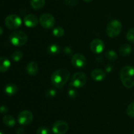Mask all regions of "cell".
Masks as SVG:
<instances>
[{
  "instance_id": "6da1fadb",
  "label": "cell",
  "mask_w": 134,
  "mask_h": 134,
  "mask_svg": "<svg viewBox=\"0 0 134 134\" xmlns=\"http://www.w3.org/2000/svg\"><path fill=\"white\" fill-rule=\"evenodd\" d=\"M70 78V72L67 69H60L55 71L51 76V83L56 88H61L65 85Z\"/></svg>"
},
{
  "instance_id": "9a60e30c",
  "label": "cell",
  "mask_w": 134,
  "mask_h": 134,
  "mask_svg": "<svg viewBox=\"0 0 134 134\" xmlns=\"http://www.w3.org/2000/svg\"><path fill=\"white\" fill-rule=\"evenodd\" d=\"M10 66V60L5 56H0V72H7Z\"/></svg>"
},
{
  "instance_id": "277c9868",
  "label": "cell",
  "mask_w": 134,
  "mask_h": 134,
  "mask_svg": "<svg viewBox=\"0 0 134 134\" xmlns=\"http://www.w3.org/2000/svg\"><path fill=\"white\" fill-rule=\"evenodd\" d=\"M122 25L119 20H112L107 24L106 28V32L110 38H115L121 32Z\"/></svg>"
},
{
  "instance_id": "f1b7e54d",
  "label": "cell",
  "mask_w": 134,
  "mask_h": 134,
  "mask_svg": "<svg viewBox=\"0 0 134 134\" xmlns=\"http://www.w3.org/2000/svg\"><path fill=\"white\" fill-rule=\"evenodd\" d=\"M68 95L69 96L70 98L74 99L77 96V92H76V91L75 89H70L68 91Z\"/></svg>"
},
{
  "instance_id": "f546056e",
  "label": "cell",
  "mask_w": 134,
  "mask_h": 134,
  "mask_svg": "<svg viewBox=\"0 0 134 134\" xmlns=\"http://www.w3.org/2000/svg\"><path fill=\"white\" fill-rule=\"evenodd\" d=\"M9 109L8 107H7L6 106H0V112L2 113V114H6L8 112Z\"/></svg>"
},
{
  "instance_id": "d6986e66",
  "label": "cell",
  "mask_w": 134,
  "mask_h": 134,
  "mask_svg": "<svg viewBox=\"0 0 134 134\" xmlns=\"http://www.w3.org/2000/svg\"><path fill=\"white\" fill-rule=\"evenodd\" d=\"M119 51H120V54L123 56H126L129 55L132 52V47L130 45L127 44H123L121 47L119 49Z\"/></svg>"
},
{
  "instance_id": "7402d4cb",
  "label": "cell",
  "mask_w": 134,
  "mask_h": 134,
  "mask_svg": "<svg viewBox=\"0 0 134 134\" xmlns=\"http://www.w3.org/2000/svg\"><path fill=\"white\" fill-rule=\"evenodd\" d=\"M52 34L54 35L55 37H57V38H60V37H62L64 35V30L63 28L60 27H56L52 31Z\"/></svg>"
},
{
  "instance_id": "44dd1931",
  "label": "cell",
  "mask_w": 134,
  "mask_h": 134,
  "mask_svg": "<svg viewBox=\"0 0 134 134\" xmlns=\"http://www.w3.org/2000/svg\"><path fill=\"white\" fill-rule=\"evenodd\" d=\"M105 56L107 60H110V61H114V60L117 59L118 55L113 50H109L107 52H105Z\"/></svg>"
},
{
  "instance_id": "836d02e7",
  "label": "cell",
  "mask_w": 134,
  "mask_h": 134,
  "mask_svg": "<svg viewBox=\"0 0 134 134\" xmlns=\"http://www.w3.org/2000/svg\"><path fill=\"white\" fill-rule=\"evenodd\" d=\"M0 134H4V133H3L1 132V131H0Z\"/></svg>"
},
{
  "instance_id": "cb8c5ba5",
  "label": "cell",
  "mask_w": 134,
  "mask_h": 134,
  "mask_svg": "<svg viewBox=\"0 0 134 134\" xmlns=\"http://www.w3.org/2000/svg\"><path fill=\"white\" fill-rule=\"evenodd\" d=\"M126 113L130 117L134 118V102L128 105L126 109Z\"/></svg>"
},
{
  "instance_id": "484cf974",
  "label": "cell",
  "mask_w": 134,
  "mask_h": 134,
  "mask_svg": "<svg viewBox=\"0 0 134 134\" xmlns=\"http://www.w3.org/2000/svg\"><path fill=\"white\" fill-rule=\"evenodd\" d=\"M126 38L130 42L134 43V28L128 30L126 34Z\"/></svg>"
},
{
  "instance_id": "4dcf8cb0",
  "label": "cell",
  "mask_w": 134,
  "mask_h": 134,
  "mask_svg": "<svg viewBox=\"0 0 134 134\" xmlns=\"http://www.w3.org/2000/svg\"><path fill=\"white\" fill-rule=\"evenodd\" d=\"M24 129L23 127H19L18 128L16 131V133L17 134H24Z\"/></svg>"
},
{
  "instance_id": "e0dca14e",
  "label": "cell",
  "mask_w": 134,
  "mask_h": 134,
  "mask_svg": "<svg viewBox=\"0 0 134 134\" xmlns=\"http://www.w3.org/2000/svg\"><path fill=\"white\" fill-rule=\"evenodd\" d=\"M60 51V46L56 43H52L48 45L47 47V52L49 55H52V56H55V55H58Z\"/></svg>"
},
{
  "instance_id": "4316f807",
  "label": "cell",
  "mask_w": 134,
  "mask_h": 134,
  "mask_svg": "<svg viewBox=\"0 0 134 134\" xmlns=\"http://www.w3.org/2000/svg\"><path fill=\"white\" fill-rule=\"evenodd\" d=\"M64 3L66 5L71 7H74L78 4L77 0H64Z\"/></svg>"
},
{
  "instance_id": "4fadbf2b",
  "label": "cell",
  "mask_w": 134,
  "mask_h": 134,
  "mask_svg": "<svg viewBox=\"0 0 134 134\" xmlns=\"http://www.w3.org/2000/svg\"><path fill=\"white\" fill-rule=\"evenodd\" d=\"M91 76L93 80H96V81H102L103 79H105L106 74L104 72V70H103L102 69L97 68V69L94 70L92 72Z\"/></svg>"
},
{
  "instance_id": "8fae6325",
  "label": "cell",
  "mask_w": 134,
  "mask_h": 134,
  "mask_svg": "<svg viewBox=\"0 0 134 134\" xmlns=\"http://www.w3.org/2000/svg\"><path fill=\"white\" fill-rule=\"evenodd\" d=\"M90 49L95 53H100L104 50L105 44L100 39H94L90 43Z\"/></svg>"
},
{
  "instance_id": "ac0fdd59",
  "label": "cell",
  "mask_w": 134,
  "mask_h": 134,
  "mask_svg": "<svg viewBox=\"0 0 134 134\" xmlns=\"http://www.w3.org/2000/svg\"><path fill=\"white\" fill-rule=\"evenodd\" d=\"M3 122L4 124L8 127H14L16 124V121L14 117L10 115H5L3 118Z\"/></svg>"
},
{
  "instance_id": "5b68a950",
  "label": "cell",
  "mask_w": 134,
  "mask_h": 134,
  "mask_svg": "<svg viewBox=\"0 0 134 134\" xmlns=\"http://www.w3.org/2000/svg\"><path fill=\"white\" fill-rule=\"evenodd\" d=\"M87 77L85 73L82 72H77L73 76L69 85L75 88H81L86 84Z\"/></svg>"
},
{
  "instance_id": "7a4b0ae2",
  "label": "cell",
  "mask_w": 134,
  "mask_h": 134,
  "mask_svg": "<svg viewBox=\"0 0 134 134\" xmlns=\"http://www.w3.org/2000/svg\"><path fill=\"white\" fill-rule=\"evenodd\" d=\"M120 78L125 87L129 88L134 86V66H125L122 67L120 72Z\"/></svg>"
},
{
  "instance_id": "2e32d148",
  "label": "cell",
  "mask_w": 134,
  "mask_h": 134,
  "mask_svg": "<svg viewBox=\"0 0 134 134\" xmlns=\"http://www.w3.org/2000/svg\"><path fill=\"white\" fill-rule=\"evenodd\" d=\"M4 91L7 95H14L18 91V87L14 84H8L5 85L4 88Z\"/></svg>"
},
{
  "instance_id": "8992f818",
  "label": "cell",
  "mask_w": 134,
  "mask_h": 134,
  "mask_svg": "<svg viewBox=\"0 0 134 134\" xmlns=\"http://www.w3.org/2000/svg\"><path fill=\"white\" fill-rule=\"evenodd\" d=\"M5 23L7 27L10 30H16L22 24V20L20 17L14 14H9L6 17Z\"/></svg>"
},
{
  "instance_id": "52a82bcc",
  "label": "cell",
  "mask_w": 134,
  "mask_h": 134,
  "mask_svg": "<svg viewBox=\"0 0 134 134\" xmlns=\"http://www.w3.org/2000/svg\"><path fill=\"white\" fill-rule=\"evenodd\" d=\"M41 25L45 29L52 28L55 25V18L52 14L49 13H44L39 18Z\"/></svg>"
},
{
  "instance_id": "d6a6232c",
  "label": "cell",
  "mask_w": 134,
  "mask_h": 134,
  "mask_svg": "<svg viewBox=\"0 0 134 134\" xmlns=\"http://www.w3.org/2000/svg\"><path fill=\"white\" fill-rule=\"evenodd\" d=\"M84 1H85V2H86V3H89V2H91L92 1V0H83Z\"/></svg>"
},
{
  "instance_id": "d4e9b609",
  "label": "cell",
  "mask_w": 134,
  "mask_h": 134,
  "mask_svg": "<svg viewBox=\"0 0 134 134\" xmlns=\"http://www.w3.org/2000/svg\"><path fill=\"white\" fill-rule=\"evenodd\" d=\"M37 134H51V130L45 126H41L37 129Z\"/></svg>"
},
{
  "instance_id": "30bf717a",
  "label": "cell",
  "mask_w": 134,
  "mask_h": 134,
  "mask_svg": "<svg viewBox=\"0 0 134 134\" xmlns=\"http://www.w3.org/2000/svg\"><path fill=\"white\" fill-rule=\"evenodd\" d=\"M71 63L76 68H83L86 64V59L81 53H76L71 58Z\"/></svg>"
},
{
  "instance_id": "e575fe53",
  "label": "cell",
  "mask_w": 134,
  "mask_h": 134,
  "mask_svg": "<svg viewBox=\"0 0 134 134\" xmlns=\"http://www.w3.org/2000/svg\"><path fill=\"white\" fill-rule=\"evenodd\" d=\"M133 134H134V130H133Z\"/></svg>"
},
{
  "instance_id": "3957f363",
  "label": "cell",
  "mask_w": 134,
  "mask_h": 134,
  "mask_svg": "<svg viewBox=\"0 0 134 134\" xmlns=\"http://www.w3.org/2000/svg\"><path fill=\"white\" fill-rule=\"evenodd\" d=\"M10 43L16 47H22L24 45L27 41V37L26 33L20 30H15L10 34L9 36Z\"/></svg>"
},
{
  "instance_id": "83f0119b",
  "label": "cell",
  "mask_w": 134,
  "mask_h": 134,
  "mask_svg": "<svg viewBox=\"0 0 134 134\" xmlns=\"http://www.w3.org/2000/svg\"><path fill=\"white\" fill-rule=\"evenodd\" d=\"M56 95V91L54 89H49L47 91L46 93V96H47L48 98H52V97H54Z\"/></svg>"
},
{
  "instance_id": "ffe728a7",
  "label": "cell",
  "mask_w": 134,
  "mask_h": 134,
  "mask_svg": "<svg viewBox=\"0 0 134 134\" xmlns=\"http://www.w3.org/2000/svg\"><path fill=\"white\" fill-rule=\"evenodd\" d=\"M31 7L35 10L42 9L45 5V0H31Z\"/></svg>"
},
{
  "instance_id": "9c48e42d",
  "label": "cell",
  "mask_w": 134,
  "mask_h": 134,
  "mask_svg": "<svg viewBox=\"0 0 134 134\" xmlns=\"http://www.w3.org/2000/svg\"><path fill=\"white\" fill-rule=\"evenodd\" d=\"M69 129L68 123L65 121L58 120L52 125V130L54 134H65Z\"/></svg>"
},
{
  "instance_id": "603a6c76",
  "label": "cell",
  "mask_w": 134,
  "mask_h": 134,
  "mask_svg": "<svg viewBox=\"0 0 134 134\" xmlns=\"http://www.w3.org/2000/svg\"><path fill=\"white\" fill-rule=\"evenodd\" d=\"M23 54L20 51H15L12 53L11 58L14 61L18 62L22 59Z\"/></svg>"
},
{
  "instance_id": "1f68e13d",
  "label": "cell",
  "mask_w": 134,
  "mask_h": 134,
  "mask_svg": "<svg viewBox=\"0 0 134 134\" xmlns=\"http://www.w3.org/2000/svg\"><path fill=\"white\" fill-rule=\"evenodd\" d=\"M3 33V30L2 28H1V26H0V35H1V34H2Z\"/></svg>"
},
{
  "instance_id": "5bb4252c",
  "label": "cell",
  "mask_w": 134,
  "mask_h": 134,
  "mask_svg": "<svg viewBox=\"0 0 134 134\" xmlns=\"http://www.w3.org/2000/svg\"><path fill=\"white\" fill-rule=\"evenodd\" d=\"M26 72L29 75L35 76L39 72V66L35 62H30L26 66Z\"/></svg>"
},
{
  "instance_id": "ba28073f",
  "label": "cell",
  "mask_w": 134,
  "mask_h": 134,
  "mask_svg": "<svg viewBox=\"0 0 134 134\" xmlns=\"http://www.w3.org/2000/svg\"><path fill=\"white\" fill-rule=\"evenodd\" d=\"M33 120H34L33 113L29 110H23L18 114V121L20 124L22 126L29 125L31 123Z\"/></svg>"
},
{
  "instance_id": "7c38bea8",
  "label": "cell",
  "mask_w": 134,
  "mask_h": 134,
  "mask_svg": "<svg viewBox=\"0 0 134 134\" xmlns=\"http://www.w3.org/2000/svg\"><path fill=\"white\" fill-rule=\"evenodd\" d=\"M24 22L27 27H35L38 24V19L36 16L32 14H28L24 18Z\"/></svg>"
}]
</instances>
